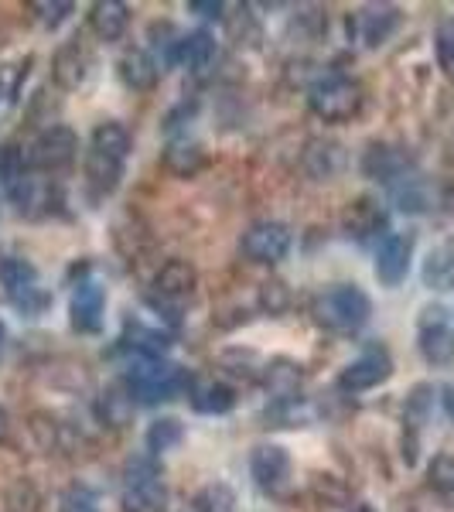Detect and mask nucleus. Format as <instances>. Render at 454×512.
<instances>
[{
    "label": "nucleus",
    "instance_id": "28",
    "mask_svg": "<svg viewBox=\"0 0 454 512\" xmlns=\"http://www.w3.org/2000/svg\"><path fill=\"white\" fill-rule=\"evenodd\" d=\"M192 407L202 414H229L236 407V393L226 383H202L192 390Z\"/></svg>",
    "mask_w": 454,
    "mask_h": 512
},
{
    "label": "nucleus",
    "instance_id": "40",
    "mask_svg": "<svg viewBox=\"0 0 454 512\" xmlns=\"http://www.w3.org/2000/svg\"><path fill=\"white\" fill-rule=\"evenodd\" d=\"M188 11L192 14H202V18H222V11H226V4H222V0H192V4H188Z\"/></svg>",
    "mask_w": 454,
    "mask_h": 512
},
{
    "label": "nucleus",
    "instance_id": "38",
    "mask_svg": "<svg viewBox=\"0 0 454 512\" xmlns=\"http://www.w3.org/2000/svg\"><path fill=\"white\" fill-rule=\"evenodd\" d=\"M396 202L403 212H424L427 209V195L417 188V181H410V188H396Z\"/></svg>",
    "mask_w": 454,
    "mask_h": 512
},
{
    "label": "nucleus",
    "instance_id": "9",
    "mask_svg": "<svg viewBox=\"0 0 454 512\" xmlns=\"http://www.w3.org/2000/svg\"><path fill=\"white\" fill-rule=\"evenodd\" d=\"M420 355H424L431 366H451L454 362V332L444 321L441 308H427L420 318V335H417Z\"/></svg>",
    "mask_w": 454,
    "mask_h": 512
},
{
    "label": "nucleus",
    "instance_id": "2",
    "mask_svg": "<svg viewBox=\"0 0 454 512\" xmlns=\"http://www.w3.org/2000/svg\"><path fill=\"white\" fill-rule=\"evenodd\" d=\"M188 386H192V379L185 376V369L171 366V362H164V359H144V355H137V362H130L127 390L134 393L137 403L175 400Z\"/></svg>",
    "mask_w": 454,
    "mask_h": 512
},
{
    "label": "nucleus",
    "instance_id": "27",
    "mask_svg": "<svg viewBox=\"0 0 454 512\" xmlns=\"http://www.w3.org/2000/svg\"><path fill=\"white\" fill-rule=\"evenodd\" d=\"M205 154L198 144H188V140H175V144L164 147V168L175 171L178 178H192L202 171Z\"/></svg>",
    "mask_w": 454,
    "mask_h": 512
},
{
    "label": "nucleus",
    "instance_id": "8",
    "mask_svg": "<svg viewBox=\"0 0 454 512\" xmlns=\"http://www.w3.org/2000/svg\"><path fill=\"white\" fill-rule=\"evenodd\" d=\"M79 151V137L69 127H48L28 151V164L41 171H59L65 164L76 161Z\"/></svg>",
    "mask_w": 454,
    "mask_h": 512
},
{
    "label": "nucleus",
    "instance_id": "30",
    "mask_svg": "<svg viewBox=\"0 0 454 512\" xmlns=\"http://www.w3.org/2000/svg\"><path fill=\"white\" fill-rule=\"evenodd\" d=\"M123 342H127L137 355H144V359H161V355L168 352V338H164L161 332H154V328H144L140 321H134V325L127 321Z\"/></svg>",
    "mask_w": 454,
    "mask_h": 512
},
{
    "label": "nucleus",
    "instance_id": "19",
    "mask_svg": "<svg viewBox=\"0 0 454 512\" xmlns=\"http://www.w3.org/2000/svg\"><path fill=\"white\" fill-rule=\"evenodd\" d=\"M301 383H304V373L291 359H274L263 369V386H267V393L274 396L277 403H294Z\"/></svg>",
    "mask_w": 454,
    "mask_h": 512
},
{
    "label": "nucleus",
    "instance_id": "6",
    "mask_svg": "<svg viewBox=\"0 0 454 512\" xmlns=\"http://www.w3.org/2000/svg\"><path fill=\"white\" fill-rule=\"evenodd\" d=\"M239 250L253 263H280L287 256V250H291V229L274 219L257 222V226L246 229Z\"/></svg>",
    "mask_w": 454,
    "mask_h": 512
},
{
    "label": "nucleus",
    "instance_id": "14",
    "mask_svg": "<svg viewBox=\"0 0 454 512\" xmlns=\"http://www.w3.org/2000/svg\"><path fill=\"white\" fill-rule=\"evenodd\" d=\"M410 168V154L403 147L393 144H373L366 154H362V175L376 178V181H396L403 178Z\"/></svg>",
    "mask_w": 454,
    "mask_h": 512
},
{
    "label": "nucleus",
    "instance_id": "5",
    "mask_svg": "<svg viewBox=\"0 0 454 512\" xmlns=\"http://www.w3.org/2000/svg\"><path fill=\"white\" fill-rule=\"evenodd\" d=\"M390 376H393L390 352H386L383 345H369L359 359H352L349 366L342 369L338 386H342L345 393H366V390H376L379 383H386Z\"/></svg>",
    "mask_w": 454,
    "mask_h": 512
},
{
    "label": "nucleus",
    "instance_id": "4",
    "mask_svg": "<svg viewBox=\"0 0 454 512\" xmlns=\"http://www.w3.org/2000/svg\"><path fill=\"white\" fill-rule=\"evenodd\" d=\"M0 284H4L7 297L18 304L28 315H38V311L48 308V294L38 287V270L31 260L24 256H4L0 260Z\"/></svg>",
    "mask_w": 454,
    "mask_h": 512
},
{
    "label": "nucleus",
    "instance_id": "11",
    "mask_svg": "<svg viewBox=\"0 0 454 512\" xmlns=\"http://www.w3.org/2000/svg\"><path fill=\"white\" fill-rule=\"evenodd\" d=\"M349 28H356L359 41L366 48H379L383 41H390V35L400 28V7L379 4V7H366L356 18L349 21Z\"/></svg>",
    "mask_w": 454,
    "mask_h": 512
},
{
    "label": "nucleus",
    "instance_id": "29",
    "mask_svg": "<svg viewBox=\"0 0 454 512\" xmlns=\"http://www.w3.org/2000/svg\"><path fill=\"white\" fill-rule=\"evenodd\" d=\"M86 175H89V185H93L96 192H113V188L120 185V178H123V164L113 161V158H106V154L89 151Z\"/></svg>",
    "mask_w": 454,
    "mask_h": 512
},
{
    "label": "nucleus",
    "instance_id": "16",
    "mask_svg": "<svg viewBox=\"0 0 454 512\" xmlns=\"http://www.w3.org/2000/svg\"><path fill=\"white\" fill-rule=\"evenodd\" d=\"M123 512H164L168 509V485L158 478H137L123 489Z\"/></svg>",
    "mask_w": 454,
    "mask_h": 512
},
{
    "label": "nucleus",
    "instance_id": "10",
    "mask_svg": "<svg viewBox=\"0 0 454 512\" xmlns=\"http://www.w3.org/2000/svg\"><path fill=\"white\" fill-rule=\"evenodd\" d=\"M410 260H414V236L410 233H393L379 243L376 250V277L379 284L396 287L403 284V277L410 274Z\"/></svg>",
    "mask_w": 454,
    "mask_h": 512
},
{
    "label": "nucleus",
    "instance_id": "21",
    "mask_svg": "<svg viewBox=\"0 0 454 512\" xmlns=\"http://www.w3.org/2000/svg\"><path fill=\"white\" fill-rule=\"evenodd\" d=\"M24 171H28V158L21 154V147H14V144L0 147V185H4L14 202H21V205H24V198L31 195V181Z\"/></svg>",
    "mask_w": 454,
    "mask_h": 512
},
{
    "label": "nucleus",
    "instance_id": "1",
    "mask_svg": "<svg viewBox=\"0 0 454 512\" xmlns=\"http://www.w3.org/2000/svg\"><path fill=\"white\" fill-rule=\"evenodd\" d=\"M315 321L328 332L338 335H356L362 325L373 315V301L366 297V291L356 284H338L328 287L315 297Z\"/></svg>",
    "mask_w": 454,
    "mask_h": 512
},
{
    "label": "nucleus",
    "instance_id": "25",
    "mask_svg": "<svg viewBox=\"0 0 454 512\" xmlns=\"http://www.w3.org/2000/svg\"><path fill=\"white\" fill-rule=\"evenodd\" d=\"M134 393L123 390V386H110L96 403V414L106 427H127L130 417H134Z\"/></svg>",
    "mask_w": 454,
    "mask_h": 512
},
{
    "label": "nucleus",
    "instance_id": "42",
    "mask_svg": "<svg viewBox=\"0 0 454 512\" xmlns=\"http://www.w3.org/2000/svg\"><path fill=\"white\" fill-rule=\"evenodd\" d=\"M7 434H11V417H7V410L0 407V441H7Z\"/></svg>",
    "mask_w": 454,
    "mask_h": 512
},
{
    "label": "nucleus",
    "instance_id": "22",
    "mask_svg": "<svg viewBox=\"0 0 454 512\" xmlns=\"http://www.w3.org/2000/svg\"><path fill=\"white\" fill-rule=\"evenodd\" d=\"M120 79L137 93H151L158 86V62L144 52V48H130L120 59Z\"/></svg>",
    "mask_w": 454,
    "mask_h": 512
},
{
    "label": "nucleus",
    "instance_id": "7",
    "mask_svg": "<svg viewBox=\"0 0 454 512\" xmlns=\"http://www.w3.org/2000/svg\"><path fill=\"white\" fill-rule=\"evenodd\" d=\"M250 475L267 495H280L291 485V454L280 444H257L250 454Z\"/></svg>",
    "mask_w": 454,
    "mask_h": 512
},
{
    "label": "nucleus",
    "instance_id": "12",
    "mask_svg": "<svg viewBox=\"0 0 454 512\" xmlns=\"http://www.w3.org/2000/svg\"><path fill=\"white\" fill-rule=\"evenodd\" d=\"M345 147L335 144V140H311L308 151H304V171H308L311 181H335L345 171Z\"/></svg>",
    "mask_w": 454,
    "mask_h": 512
},
{
    "label": "nucleus",
    "instance_id": "23",
    "mask_svg": "<svg viewBox=\"0 0 454 512\" xmlns=\"http://www.w3.org/2000/svg\"><path fill=\"white\" fill-rule=\"evenodd\" d=\"M383 226H386V212L379 209L373 198H359V202H352L349 212H345V229H349V236H356V239L376 236Z\"/></svg>",
    "mask_w": 454,
    "mask_h": 512
},
{
    "label": "nucleus",
    "instance_id": "39",
    "mask_svg": "<svg viewBox=\"0 0 454 512\" xmlns=\"http://www.w3.org/2000/svg\"><path fill=\"white\" fill-rule=\"evenodd\" d=\"M62 512H96V506L82 489H72L62 495Z\"/></svg>",
    "mask_w": 454,
    "mask_h": 512
},
{
    "label": "nucleus",
    "instance_id": "34",
    "mask_svg": "<svg viewBox=\"0 0 454 512\" xmlns=\"http://www.w3.org/2000/svg\"><path fill=\"white\" fill-rule=\"evenodd\" d=\"M434 52H437V65L448 79H454V21H441L434 35Z\"/></svg>",
    "mask_w": 454,
    "mask_h": 512
},
{
    "label": "nucleus",
    "instance_id": "15",
    "mask_svg": "<svg viewBox=\"0 0 454 512\" xmlns=\"http://www.w3.org/2000/svg\"><path fill=\"white\" fill-rule=\"evenodd\" d=\"M198 284V274L188 260H168L154 277V294L164 301H181V297H192Z\"/></svg>",
    "mask_w": 454,
    "mask_h": 512
},
{
    "label": "nucleus",
    "instance_id": "20",
    "mask_svg": "<svg viewBox=\"0 0 454 512\" xmlns=\"http://www.w3.org/2000/svg\"><path fill=\"white\" fill-rule=\"evenodd\" d=\"M175 62L185 65V69L195 72V76L209 72L212 65H216V38H212L209 31H192V35H185L178 41Z\"/></svg>",
    "mask_w": 454,
    "mask_h": 512
},
{
    "label": "nucleus",
    "instance_id": "26",
    "mask_svg": "<svg viewBox=\"0 0 454 512\" xmlns=\"http://www.w3.org/2000/svg\"><path fill=\"white\" fill-rule=\"evenodd\" d=\"M89 151H96V154H106V158H113V161H127V151H130V134H127V127L117 120H106V123H99V127L93 130V147Z\"/></svg>",
    "mask_w": 454,
    "mask_h": 512
},
{
    "label": "nucleus",
    "instance_id": "41",
    "mask_svg": "<svg viewBox=\"0 0 454 512\" xmlns=\"http://www.w3.org/2000/svg\"><path fill=\"white\" fill-rule=\"evenodd\" d=\"M441 400H444V410H448V417L454 420V386H444V396H441Z\"/></svg>",
    "mask_w": 454,
    "mask_h": 512
},
{
    "label": "nucleus",
    "instance_id": "13",
    "mask_svg": "<svg viewBox=\"0 0 454 512\" xmlns=\"http://www.w3.org/2000/svg\"><path fill=\"white\" fill-rule=\"evenodd\" d=\"M103 308H106V291L96 284V280H86V284L76 287L72 294V328L76 332H99L103 325Z\"/></svg>",
    "mask_w": 454,
    "mask_h": 512
},
{
    "label": "nucleus",
    "instance_id": "31",
    "mask_svg": "<svg viewBox=\"0 0 454 512\" xmlns=\"http://www.w3.org/2000/svg\"><path fill=\"white\" fill-rule=\"evenodd\" d=\"M181 437H185V427H181V420L161 417V420H154V424L147 427V448H151L154 454L171 451V448H178V444H181Z\"/></svg>",
    "mask_w": 454,
    "mask_h": 512
},
{
    "label": "nucleus",
    "instance_id": "17",
    "mask_svg": "<svg viewBox=\"0 0 454 512\" xmlns=\"http://www.w3.org/2000/svg\"><path fill=\"white\" fill-rule=\"evenodd\" d=\"M127 24H130V11L120 0H96L89 7V28L96 31L99 41H120L127 35Z\"/></svg>",
    "mask_w": 454,
    "mask_h": 512
},
{
    "label": "nucleus",
    "instance_id": "3",
    "mask_svg": "<svg viewBox=\"0 0 454 512\" xmlns=\"http://www.w3.org/2000/svg\"><path fill=\"white\" fill-rule=\"evenodd\" d=\"M308 106L325 123L352 120L362 110V86L356 79L342 76V72H328V76H318L311 82Z\"/></svg>",
    "mask_w": 454,
    "mask_h": 512
},
{
    "label": "nucleus",
    "instance_id": "36",
    "mask_svg": "<svg viewBox=\"0 0 454 512\" xmlns=\"http://www.w3.org/2000/svg\"><path fill=\"white\" fill-rule=\"evenodd\" d=\"M198 506H205L209 512H233L236 506V495L229 485H205L202 492H198Z\"/></svg>",
    "mask_w": 454,
    "mask_h": 512
},
{
    "label": "nucleus",
    "instance_id": "43",
    "mask_svg": "<svg viewBox=\"0 0 454 512\" xmlns=\"http://www.w3.org/2000/svg\"><path fill=\"white\" fill-rule=\"evenodd\" d=\"M178 512H209L205 506H198V502H192V506H185V509H178Z\"/></svg>",
    "mask_w": 454,
    "mask_h": 512
},
{
    "label": "nucleus",
    "instance_id": "18",
    "mask_svg": "<svg viewBox=\"0 0 454 512\" xmlns=\"http://www.w3.org/2000/svg\"><path fill=\"white\" fill-rule=\"evenodd\" d=\"M52 79L59 82L62 89H79L82 82L89 79V55L82 52L76 41H69V45H62L59 52H55L52 59Z\"/></svg>",
    "mask_w": 454,
    "mask_h": 512
},
{
    "label": "nucleus",
    "instance_id": "35",
    "mask_svg": "<svg viewBox=\"0 0 454 512\" xmlns=\"http://www.w3.org/2000/svg\"><path fill=\"white\" fill-rule=\"evenodd\" d=\"M431 403H434V386H427V383L414 386V393L407 396V427L417 431L427 420V414H431Z\"/></svg>",
    "mask_w": 454,
    "mask_h": 512
},
{
    "label": "nucleus",
    "instance_id": "44",
    "mask_svg": "<svg viewBox=\"0 0 454 512\" xmlns=\"http://www.w3.org/2000/svg\"><path fill=\"white\" fill-rule=\"evenodd\" d=\"M0 345H4V325H0Z\"/></svg>",
    "mask_w": 454,
    "mask_h": 512
},
{
    "label": "nucleus",
    "instance_id": "37",
    "mask_svg": "<svg viewBox=\"0 0 454 512\" xmlns=\"http://www.w3.org/2000/svg\"><path fill=\"white\" fill-rule=\"evenodd\" d=\"M31 11L38 14V21L45 24V28H59V24L72 14V4L69 0H35Z\"/></svg>",
    "mask_w": 454,
    "mask_h": 512
},
{
    "label": "nucleus",
    "instance_id": "33",
    "mask_svg": "<svg viewBox=\"0 0 454 512\" xmlns=\"http://www.w3.org/2000/svg\"><path fill=\"white\" fill-rule=\"evenodd\" d=\"M427 482L441 499L454 502V454H437L431 468H427Z\"/></svg>",
    "mask_w": 454,
    "mask_h": 512
},
{
    "label": "nucleus",
    "instance_id": "45",
    "mask_svg": "<svg viewBox=\"0 0 454 512\" xmlns=\"http://www.w3.org/2000/svg\"><path fill=\"white\" fill-rule=\"evenodd\" d=\"M451 205H454V192H451Z\"/></svg>",
    "mask_w": 454,
    "mask_h": 512
},
{
    "label": "nucleus",
    "instance_id": "32",
    "mask_svg": "<svg viewBox=\"0 0 454 512\" xmlns=\"http://www.w3.org/2000/svg\"><path fill=\"white\" fill-rule=\"evenodd\" d=\"M257 301H260L263 315H274L277 318V315H284V311L291 308V287H287L284 280H263Z\"/></svg>",
    "mask_w": 454,
    "mask_h": 512
},
{
    "label": "nucleus",
    "instance_id": "24",
    "mask_svg": "<svg viewBox=\"0 0 454 512\" xmlns=\"http://www.w3.org/2000/svg\"><path fill=\"white\" fill-rule=\"evenodd\" d=\"M420 277L431 291H451L454 287V246H434L427 253L424 267H420Z\"/></svg>",
    "mask_w": 454,
    "mask_h": 512
}]
</instances>
